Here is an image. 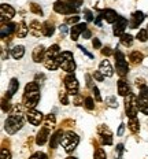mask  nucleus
Here are the masks:
<instances>
[{
  "mask_svg": "<svg viewBox=\"0 0 148 159\" xmlns=\"http://www.w3.org/2000/svg\"><path fill=\"white\" fill-rule=\"evenodd\" d=\"M45 56H47V49L43 47V45H38V47H36L34 49H33L32 58H33V61H34L36 63H40V62L44 63Z\"/></svg>",
  "mask_w": 148,
  "mask_h": 159,
  "instance_id": "nucleus-14",
  "label": "nucleus"
},
{
  "mask_svg": "<svg viewBox=\"0 0 148 159\" xmlns=\"http://www.w3.org/2000/svg\"><path fill=\"white\" fill-rule=\"evenodd\" d=\"M125 111L126 115L130 118H137V112H139V106H137V96L134 93H130L125 98Z\"/></svg>",
  "mask_w": 148,
  "mask_h": 159,
  "instance_id": "nucleus-5",
  "label": "nucleus"
},
{
  "mask_svg": "<svg viewBox=\"0 0 148 159\" xmlns=\"http://www.w3.org/2000/svg\"><path fill=\"white\" fill-rule=\"evenodd\" d=\"M147 32H148V26H147Z\"/></svg>",
  "mask_w": 148,
  "mask_h": 159,
  "instance_id": "nucleus-56",
  "label": "nucleus"
},
{
  "mask_svg": "<svg viewBox=\"0 0 148 159\" xmlns=\"http://www.w3.org/2000/svg\"><path fill=\"white\" fill-rule=\"evenodd\" d=\"M78 21H80V16H78L77 14H74V15L69 16V18L66 19V24H77Z\"/></svg>",
  "mask_w": 148,
  "mask_h": 159,
  "instance_id": "nucleus-42",
  "label": "nucleus"
},
{
  "mask_svg": "<svg viewBox=\"0 0 148 159\" xmlns=\"http://www.w3.org/2000/svg\"><path fill=\"white\" fill-rule=\"evenodd\" d=\"M38 102H40V85L36 81H32L25 87L22 103L28 108H34Z\"/></svg>",
  "mask_w": 148,
  "mask_h": 159,
  "instance_id": "nucleus-2",
  "label": "nucleus"
},
{
  "mask_svg": "<svg viewBox=\"0 0 148 159\" xmlns=\"http://www.w3.org/2000/svg\"><path fill=\"white\" fill-rule=\"evenodd\" d=\"M58 63H59V69H62L63 71L73 73L75 70V62L73 58V54L70 51H63L61 52V55L58 56Z\"/></svg>",
  "mask_w": 148,
  "mask_h": 159,
  "instance_id": "nucleus-3",
  "label": "nucleus"
},
{
  "mask_svg": "<svg viewBox=\"0 0 148 159\" xmlns=\"http://www.w3.org/2000/svg\"><path fill=\"white\" fill-rule=\"evenodd\" d=\"M84 104H85V107H87L88 110H93V108H95V104H93V99H92L91 96H88V98H85V100H84Z\"/></svg>",
  "mask_w": 148,
  "mask_h": 159,
  "instance_id": "nucleus-38",
  "label": "nucleus"
},
{
  "mask_svg": "<svg viewBox=\"0 0 148 159\" xmlns=\"http://www.w3.org/2000/svg\"><path fill=\"white\" fill-rule=\"evenodd\" d=\"M103 18L106 19V22H108V24H115L117 22V19L119 18V15L117 14V12L114 11V10H111V8H107V10H104L103 11Z\"/></svg>",
  "mask_w": 148,
  "mask_h": 159,
  "instance_id": "nucleus-20",
  "label": "nucleus"
},
{
  "mask_svg": "<svg viewBox=\"0 0 148 159\" xmlns=\"http://www.w3.org/2000/svg\"><path fill=\"white\" fill-rule=\"evenodd\" d=\"M122 154H123V144H118L117 145V151H115V158L122 159Z\"/></svg>",
  "mask_w": 148,
  "mask_h": 159,
  "instance_id": "nucleus-39",
  "label": "nucleus"
},
{
  "mask_svg": "<svg viewBox=\"0 0 148 159\" xmlns=\"http://www.w3.org/2000/svg\"><path fill=\"white\" fill-rule=\"evenodd\" d=\"M18 88H19V81L16 78H11L10 80V85H8V89H7V95L6 98L7 99H11L16 92H18Z\"/></svg>",
  "mask_w": 148,
  "mask_h": 159,
  "instance_id": "nucleus-18",
  "label": "nucleus"
},
{
  "mask_svg": "<svg viewBox=\"0 0 148 159\" xmlns=\"http://www.w3.org/2000/svg\"><path fill=\"white\" fill-rule=\"evenodd\" d=\"M51 129L52 128L44 125V126L40 129V132L37 133V137H36V144H37V145H44L45 143H47L48 139H49V133H51Z\"/></svg>",
  "mask_w": 148,
  "mask_h": 159,
  "instance_id": "nucleus-13",
  "label": "nucleus"
},
{
  "mask_svg": "<svg viewBox=\"0 0 148 159\" xmlns=\"http://www.w3.org/2000/svg\"><path fill=\"white\" fill-rule=\"evenodd\" d=\"M44 125H47V126L49 128H54L55 126V117H54V114H49L45 117V124Z\"/></svg>",
  "mask_w": 148,
  "mask_h": 159,
  "instance_id": "nucleus-36",
  "label": "nucleus"
},
{
  "mask_svg": "<svg viewBox=\"0 0 148 159\" xmlns=\"http://www.w3.org/2000/svg\"><path fill=\"white\" fill-rule=\"evenodd\" d=\"M137 106H139V111L148 115V100L147 99H143V98H140V96H137Z\"/></svg>",
  "mask_w": 148,
  "mask_h": 159,
  "instance_id": "nucleus-29",
  "label": "nucleus"
},
{
  "mask_svg": "<svg viewBox=\"0 0 148 159\" xmlns=\"http://www.w3.org/2000/svg\"><path fill=\"white\" fill-rule=\"evenodd\" d=\"M24 55H25V47L24 45H15V47H12V49H11L12 59L18 61V59L24 58Z\"/></svg>",
  "mask_w": 148,
  "mask_h": 159,
  "instance_id": "nucleus-23",
  "label": "nucleus"
},
{
  "mask_svg": "<svg viewBox=\"0 0 148 159\" xmlns=\"http://www.w3.org/2000/svg\"><path fill=\"white\" fill-rule=\"evenodd\" d=\"M85 30H87V24H77V25H74L73 28H71V30H70V37L73 41H77L78 37H80V34L81 33H84Z\"/></svg>",
  "mask_w": 148,
  "mask_h": 159,
  "instance_id": "nucleus-15",
  "label": "nucleus"
},
{
  "mask_svg": "<svg viewBox=\"0 0 148 159\" xmlns=\"http://www.w3.org/2000/svg\"><path fill=\"white\" fill-rule=\"evenodd\" d=\"M62 137H63V132H62V130H56L54 134L51 136V139H49V147L55 150V148L61 144Z\"/></svg>",
  "mask_w": 148,
  "mask_h": 159,
  "instance_id": "nucleus-21",
  "label": "nucleus"
},
{
  "mask_svg": "<svg viewBox=\"0 0 148 159\" xmlns=\"http://www.w3.org/2000/svg\"><path fill=\"white\" fill-rule=\"evenodd\" d=\"M26 118H28V121L30 122L32 125L37 126V125H40L43 122V112L37 111L36 108H28V111H26Z\"/></svg>",
  "mask_w": 148,
  "mask_h": 159,
  "instance_id": "nucleus-11",
  "label": "nucleus"
},
{
  "mask_svg": "<svg viewBox=\"0 0 148 159\" xmlns=\"http://www.w3.org/2000/svg\"><path fill=\"white\" fill-rule=\"evenodd\" d=\"M128 26V19L123 18V16H119V18L117 19V22L114 24L113 26V33L114 36H117V37H121L122 34H125V29H126Z\"/></svg>",
  "mask_w": 148,
  "mask_h": 159,
  "instance_id": "nucleus-12",
  "label": "nucleus"
},
{
  "mask_svg": "<svg viewBox=\"0 0 148 159\" xmlns=\"http://www.w3.org/2000/svg\"><path fill=\"white\" fill-rule=\"evenodd\" d=\"M84 14H85V19H87L88 22L93 21V14H92V11H91V10L84 8Z\"/></svg>",
  "mask_w": 148,
  "mask_h": 159,
  "instance_id": "nucleus-44",
  "label": "nucleus"
},
{
  "mask_svg": "<svg viewBox=\"0 0 148 159\" xmlns=\"http://www.w3.org/2000/svg\"><path fill=\"white\" fill-rule=\"evenodd\" d=\"M2 159H11V152L7 148H2Z\"/></svg>",
  "mask_w": 148,
  "mask_h": 159,
  "instance_id": "nucleus-45",
  "label": "nucleus"
},
{
  "mask_svg": "<svg viewBox=\"0 0 148 159\" xmlns=\"http://www.w3.org/2000/svg\"><path fill=\"white\" fill-rule=\"evenodd\" d=\"M54 10L58 14H63V15H71L73 12L77 11V7L71 3L66 2V0H58L54 3Z\"/></svg>",
  "mask_w": 148,
  "mask_h": 159,
  "instance_id": "nucleus-7",
  "label": "nucleus"
},
{
  "mask_svg": "<svg viewBox=\"0 0 148 159\" xmlns=\"http://www.w3.org/2000/svg\"><path fill=\"white\" fill-rule=\"evenodd\" d=\"M0 14H2L0 22H2V26H4L6 25V21H10V19H11L12 16L15 15V10H14L12 6L3 3V4L0 6Z\"/></svg>",
  "mask_w": 148,
  "mask_h": 159,
  "instance_id": "nucleus-9",
  "label": "nucleus"
},
{
  "mask_svg": "<svg viewBox=\"0 0 148 159\" xmlns=\"http://www.w3.org/2000/svg\"><path fill=\"white\" fill-rule=\"evenodd\" d=\"M24 124H25L24 108H22V106L15 104L14 107H12L11 112H10V115L7 117V119H6V122H4V129L8 134H14L19 130V129H22Z\"/></svg>",
  "mask_w": 148,
  "mask_h": 159,
  "instance_id": "nucleus-1",
  "label": "nucleus"
},
{
  "mask_svg": "<svg viewBox=\"0 0 148 159\" xmlns=\"http://www.w3.org/2000/svg\"><path fill=\"white\" fill-rule=\"evenodd\" d=\"M106 103L113 108L118 107V102H117V98H115V96H108V98H106Z\"/></svg>",
  "mask_w": 148,
  "mask_h": 159,
  "instance_id": "nucleus-34",
  "label": "nucleus"
},
{
  "mask_svg": "<svg viewBox=\"0 0 148 159\" xmlns=\"http://www.w3.org/2000/svg\"><path fill=\"white\" fill-rule=\"evenodd\" d=\"M123 132H125V125H123V124H121V125H119V128H118L117 134H118V136H122V134H123Z\"/></svg>",
  "mask_w": 148,
  "mask_h": 159,
  "instance_id": "nucleus-53",
  "label": "nucleus"
},
{
  "mask_svg": "<svg viewBox=\"0 0 148 159\" xmlns=\"http://www.w3.org/2000/svg\"><path fill=\"white\" fill-rule=\"evenodd\" d=\"M97 133L100 136V141L103 144H106V145L113 144V133H111V130L106 125H100V126L97 128Z\"/></svg>",
  "mask_w": 148,
  "mask_h": 159,
  "instance_id": "nucleus-10",
  "label": "nucleus"
},
{
  "mask_svg": "<svg viewBox=\"0 0 148 159\" xmlns=\"http://www.w3.org/2000/svg\"><path fill=\"white\" fill-rule=\"evenodd\" d=\"M66 159H77V158H75V157H67Z\"/></svg>",
  "mask_w": 148,
  "mask_h": 159,
  "instance_id": "nucleus-55",
  "label": "nucleus"
},
{
  "mask_svg": "<svg viewBox=\"0 0 148 159\" xmlns=\"http://www.w3.org/2000/svg\"><path fill=\"white\" fill-rule=\"evenodd\" d=\"M30 11L34 12V14H37V15H43V10H41L40 6H37V4H32L30 6Z\"/></svg>",
  "mask_w": 148,
  "mask_h": 159,
  "instance_id": "nucleus-40",
  "label": "nucleus"
},
{
  "mask_svg": "<svg viewBox=\"0 0 148 159\" xmlns=\"http://www.w3.org/2000/svg\"><path fill=\"white\" fill-rule=\"evenodd\" d=\"M65 87H66V91H67L69 95H73V96H77L78 95V88H80V84H78V80L75 78L74 73H69L65 77Z\"/></svg>",
  "mask_w": 148,
  "mask_h": 159,
  "instance_id": "nucleus-8",
  "label": "nucleus"
},
{
  "mask_svg": "<svg viewBox=\"0 0 148 159\" xmlns=\"http://www.w3.org/2000/svg\"><path fill=\"white\" fill-rule=\"evenodd\" d=\"M78 48H80V49H81V51H82V52H84V54H85V55H87V56H88V58L93 59V55H92V54H91V52H88V49H87V48H84V47H82V45H78Z\"/></svg>",
  "mask_w": 148,
  "mask_h": 159,
  "instance_id": "nucleus-49",
  "label": "nucleus"
},
{
  "mask_svg": "<svg viewBox=\"0 0 148 159\" xmlns=\"http://www.w3.org/2000/svg\"><path fill=\"white\" fill-rule=\"evenodd\" d=\"M99 71H100L104 77H113V74H114L113 66H111V63L107 61V59H106V61H103L100 65H99Z\"/></svg>",
  "mask_w": 148,
  "mask_h": 159,
  "instance_id": "nucleus-17",
  "label": "nucleus"
},
{
  "mask_svg": "<svg viewBox=\"0 0 148 159\" xmlns=\"http://www.w3.org/2000/svg\"><path fill=\"white\" fill-rule=\"evenodd\" d=\"M144 14L141 11H136V12H133V15H132V18H130V21H129V26H130V29H136V28H139V26L141 25V22L144 21Z\"/></svg>",
  "mask_w": 148,
  "mask_h": 159,
  "instance_id": "nucleus-16",
  "label": "nucleus"
},
{
  "mask_svg": "<svg viewBox=\"0 0 148 159\" xmlns=\"http://www.w3.org/2000/svg\"><path fill=\"white\" fill-rule=\"evenodd\" d=\"M44 66H45V69H48V70H56V69H59L58 59H55V58H45Z\"/></svg>",
  "mask_w": 148,
  "mask_h": 159,
  "instance_id": "nucleus-27",
  "label": "nucleus"
},
{
  "mask_svg": "<svg viewBox=\"0 0 148 159\" xmlns=\"http://www.w3.org/2000/svg\"><path fill=\"white\" fill-rule=\"evenodd\" d=\"M78 143H80V137H78L77 133H74V132L69 130L63 133V137H62V147L65 148V151L67 152V154H70V152H73L75 148H77Z\"/></svg>",
  "mask_w": 148,
  "mask_h": 159,
  "instance_id": "nucleus-4",
  "label": "nucleus"
},
{
  "mask_svg": "<svg viewBox=\"0 0 148 159\" xmlns=\"http://www.w3.org/2000/svg\"><path fill=\"white\" fill-rule=\"evenodd\" d=\"M121 44L125 45V47H130L132 44H133V37H132L130 34H122L121 36Z\"/></svg>",
  "mask_w": 148,
  "mask_h": 159,
  "instance_id": "nucleus-32",
  "label": "nucleus"
},
{
  "mask_svg": "<svg viewBox=\"0 0 148 159\" xmlns=\"http://www.w3.org/2000/svg\"><path fill=\"white\" fill-rule=\"evenodd\" d=\"M101 19H104L103 18V14H99L96 16V19H95V24H96L97 26H101Z\"/></svg>",
  "mask_w": 148,
  "mask_h": 159,
  "instance_id": "nucleus-52",
  "label": "nucleus"
},
{
  "mask_svg": "<svg viewBox=\"0 0 148 159\" xmlns=\"http://www.w3.org/2000/svg\"><path fill=\"white\" fill-rule=\"evenodd\" d=\"M29 159H48V157L44 154V152H34Z\"/></svg>",
  "mask_w": 148,
  "mask_h": 159,
  "instance_id": "nucleus-41",
  "label": "nucleus"
},
{
  "mask_svg": "<svg viewBox=\"0 0 148 159\" xmlns=\"http://www.w3.org/2000/svg\"><path fill=\"white\" fill-rule=\"evenodd\" d=\"M59 30H61V33H62V34H66V33H67L69 32V28H67V25H61V26H59Z\"/></svg>",
  "mask_w": 148,
  "mask_h": 159,
  "instance_id": "nucleus-50",
  "label": "nucleus"
},
{
  "mask_svg": "<svg viewBox=\"0 0 148 159\" xmlns=\"http://www.w3.org/2000/svg\"><path fill=\"white\" fill-rule=\"evenodd\" d=\"M101 54H103V55H106V56H108V55H111V54H113V51H111V48H110V47H106V48H103V49H101Z\"/></svg>",
  "mask_w": 148,
  "mask_h": 159,
  "instance_id": "nucleus-51",
  "label": "nucleus"
},
{
  "mask_svg": "<svg viewBox=\"0 0 148 159\" xmlns=\"http://www.w3.org/2000/svg\"><path fill=\"white\" fill-rule=\"evenodd\" d=\"M28 33H29V26H26V24L22 21L21 24L18 25V28H16V36H18L19 39H24V37H26Z\"/></svg>",
  "mask_w": 148,
  "mask_h": 159,
  "instance_id": "nucleus-28",
  "label": "nucleus"
},
{
  "mask_svg": "<svg viewBox=\"0 0 148 159\" xmlns=\"http://www.w3.org/2000/svg\"><path fill=\"white\" fill-rule=\"evenodd\" d=\"M92 89V92H93V95H95V99H96L97 102H101V96H100V92H99V89L96 85H93V87L91 88Z\"/></svg>",
  "mask_w": 148,
  "mask_h": 159,
  "instance_id": "nucleus-43",
  "label": "nucleus"
},
{
  "mask_svg": "<svg viewBox=\"0 0 148 159\" xmlns=\"http://www.w3.org/2000/svg\"><path fill=\"white\" fill-rule=\"evenodd\" d=\"M18 25L16 24H7L2 26V39H6V36H10L14 30H16Z\"/></svg>",
  "mask_w": 148,
  "mask_h": 159,
  "instance_id": "nucleus-24",
  "label": "nucleus"
},
{
  "mask_svg": "<svg viewBox=\"0 0 148 159\" xmlns=\"http://www.w3.org/2000/svg\"><path fill=\"white\" fill-rule=\"evenodd\" d=\"M29 33H32L34 37L41 36L43 34V25L38 21H32L30 25H29Z\"/></svg>",
  "mask_w": 148,
  "mask_h": 159,
  "instance_id": "nucleus-19",
  "label": "nucleus"
},
{
  "mask_svg": "<svg viewBox=\"0 0 148 159\" xmlns=\"http://www.w3.org/2000/svg\"><path fill=\"white\" fill-rule=\"evenodd\" d=\"M59 55H61V48H59L58 44H54V45H51V47L47 49V56H45V58H55V59H58Z\"/></svg>",
  "mask_w": 148,
  "mask_h": 159,
  "instance_id": "nucleus-25",
  "label": "nucleus"
},
{
  "mask_svg": "<svg viewBox=\"0 0 148 159\" xmlns=\"http://www.w3.org/2000/svg\"><path fill=\"white\" fill-rule=\"evenodd\" d=\"M91 34H92L91 30H89V29H87V30L82 33V37H84V39H91Z\"/></svg>",
  "mask_w": 148,
  "mask_h": 159,
  "instance_id": "nucleus-54",
  "label": "nucleus"
},
{
  "mask_svg": "<svg viewBox=\"0 0 148 159\" xmlns=\"http://www.w3.org/2000/svg\"><path fill=\"white\" fill-rule=\"evenodd\" d=\"M130 61L133 62V63H141L143 62V59H144V55L141 54V52H139V51H133L130 54Z\"/></svg>",
  "mask_w": 148,
  "mask_h": 159,
  "instance_id": "nucleus-31",
  "label": "nucleus"
},
{
  "mask_svg": "<svg viewBox=\"0 0 148 159\" xmlns=\"http://www.w3.org/2000/svg\"><path fill=\"white\" fill-rule=\"evenodd\" d=\"M114 56H115V67H117V73L121 75V77H123V75H126L128 71H129V65H128L126 58H125V55L119 51V49H117V51L114 52Z\"/></svg>",
  "mask_w": 148,
  "mask_h": 159,
  "instance_id": "nucleus-6",
  "label": "nucleus"
},
{
  "mask_svg": "<svg viewBox=\"0 0 148 159\" xmlns=\"http://www.w3.org/2000/svg\"><path fill=\"white\" fill-rule=\"evenodd\" d=\"M92 45H93V48H101V43H100V40L99 39H93V41H92Z\"/></svg>",
  "mask_w": 148,
  "mask_h": 159,
  "instance_id": "nucleus-48",
  "label": "nucleus"
},
{
  "mask_svg": "<svg viewBox=\"0 0 148 159\" xmlns=\"http://www.w3.org/2000/svg\"><path fill=\"white\" fill-rule=\"evenodd\" d=\"M67 92H65V91H62L61 93H59V100H61V103L63 104V106H67L69 104V98H67Z\"/></svg>",
  "mask_w": 148,
  "mask_h": 159,
  "instance_id": "nucleus-37",
  "label": "nucleus"
},
{
  "mask_svg": "<svg viewBox=\"0 0 148 159\" xmlns=\"http://www.w3.org/2000/svg\"><path fill=\"white\" fill-rule=\"evenodd\" d=\"M55 32V26L52 22H45V24H43V34L45 36V37H51L52 34H54Z\"/></svg>",
  "mask_w": 148,
  "mask_h": 159,
  "instance_id": "nucleus-26",
  "label": "nucleus"
},
{
  "mask_svg": "<svg viewBox=\"0 0 148 159\" xmlns=\"http://www.w3.org/2000/svg\"><path fill=\"white\" fill-rule=\"evenodd\" d=\"M128 126H129V129L133 132V133H137V132L140 130V122H139V119H137V118H130L129 119V125H128Z\"/></svg>",
  "mask_w": 148,
  "mask_h": 159,
  "instance_id": "nucleus-30",
  "label": "nucleus"
},
{
  "mask_svg": "<svg viewBox=\"0 0 148 159\" xmlns=\"http://www.w3.org/2000/svg\"><path fill=\"white\" fill-rule=\"evenodd\" d=\"M95 159H107V155L106 152H104L103 148H97L96 151H95Z\"/></svg>",
  "mask_w": 148,
  "mask_h": 159,
  "instance_id": "nucleus-35",
  "label": "nucleus"
},
{
  "mask_svg": "<svg viewBox=\"0 0 148 159\" xmlns=\"http://www.w3.org/2000/svg\"><path fill=\"white\" fill-rule=\"evenodd\" d=\"M137 40L141 43H146L147 40H148V32H147V29H140L139 32H137Z\"/></svg>",
  "mask_w": 148,
  "mask_h": 159,
  "instance_id": "nucleus-33",
  "label": "nucleus"
},
{
  "mask_svg": "<svg viewBox=\"0 0 148 159\" xmlns=\"http://www.w3.org/2000/svg\"><path fill=\"white\" fill-rule=\"evenodd\" d=\"M8 100H10V99H8ZM6 102V98L4 99H3V106H2V107H3V111H8L10 110V108H11V106H10V102Z\"/></svg>",
  "mask_w": 148,
  "mask_h": 159,
  "instance_id": "nucleus-46",
  "label": "nucleus"
},
{
  "mask_svg": "<svg viewBox=\"0 0 148 159\" xmlns=\"http://www.w3.org/2000/svg\"><path fill=\"white\" fill-rule=\"evenodd\" d=\"M93 77H95V80H97V81H103V80H104V78H106V77H104V75H103V74H101V73H100V71H95Z\"/></svg>",
  "mask_w": 148,
  "mask_h": 159,
  "instance_id": "nucleus-47",
  "label": "nucleus"
},
{
  "mask_svg": "<svg viewBox=\"0 0 148 159\" xmlns=\"http://www.w3.org/2000/svg\"><path fill=\"white\" fill-rule=\"evenodd\" d=\"M118 93L121 96H125V98L130 93L129 84H128L125 80H119V81H118Z\"/></svg>",
  "mask_w": 148,
  "mask_h": 159,
  "instance_id": "nucleus-22",
  "label": "nucleus"
}]
</instances>
